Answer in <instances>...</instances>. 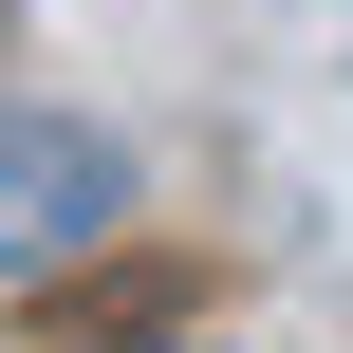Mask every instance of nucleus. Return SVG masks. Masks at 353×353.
<instances>
[{
  "label": "nucleus",
  "mask_w": 353,
  "mask_h": 353,
  "mask_svg": "<svg viewBox=\"0 0 353 353\" xmlns=\"http://www.w3.org/2000/svg\"><path fill=\"white\" fill-rule=\"evenodd\" d=\"M112 223H130L112 130H74V112H0V279H56V261H93Z\"/></svg>",
  "instance_id": "obj_1"
}]
</instances>
